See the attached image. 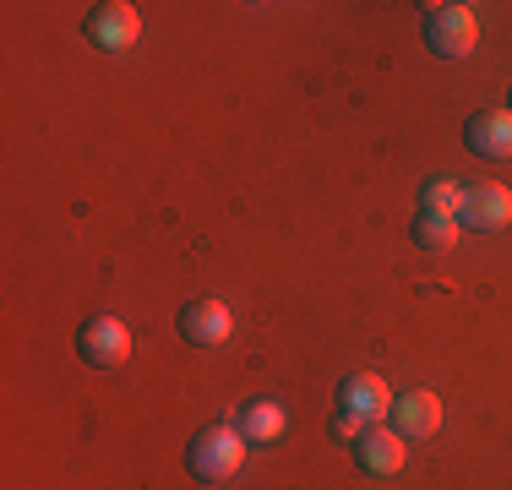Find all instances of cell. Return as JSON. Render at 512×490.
<instances>
[{"label":"cell","mask_w":512,"mask_h":490,"mask_svg":"<svg viewBox=\"0 0 512 490\" xmlns=\"http://www.w3.org/2000/svg\"><path fill=\"white\" fill-rule=\"evenodd\" d=\"M404 452H409L404 436H398L393 425H382V420L365 425L360 441H355V463L365 474H398V469H404Z\"/></svg>","instance_id":"obj_7"},{"label":"cell","mask_w":512,"mask_h":490,"mask_svg":"<svg viewBox=\"0 0 512 490\" xmlns=\"http://www.w3.org/2000/svg\"><path fill=\"white\" fill-rule=\"evenodd\" d=\"M82 33H88V44L104 49V55H126V49L142 39V17H137V6H126V0H104V6L88 11Z\"/></svg>","instance_id":"obj_3"},{"label":"cell","mask_w":512,"mask_h":490,"mask_svg":"<svg viewBox=\"0 0 512 490\" xmlns=\"http://www.w3.org/2000/svg\"><path fill=\"white\" fill-rule=\"evenodd\" d=\"M420 28H425L431 55H442V60H463L474 44H480V22H474V11L458 6V0H425Z\"/></svg>","instance_id":"obj_2"},{"label":"cell","mask_w":512,"mask_h":490,"mask_svg":"<svg viewBox=\"0 0 512 490\" xmlns=\"http://www.w3.org/2000/svg\"><path fill=\"white\" fill-rule=\"evenodd\" d=\"M229 333H235V316H229L224 300H191L180 305V338L197 343V349H218Z\"/></svg>","instance_id":"obj_5"},{"label":"cell","mask_w":512,"mask_h":490,"mask_svg":"<svg viewBox=\"0 0 512 490\" xmlns=\"http://www.w3.org/2000/svg\"><path fill=\"white\" fill-rule=\"evenodd\" d=\"M365 425H371V420H360L355 409H333V420H327V431H333V436H344V441H360V431H365Z\"/></svg>","instance_id":"obj_14"},{"label":"cell","mask_w":512,"mask_h":490,"mask_svg":"<svg viewBox=\"0 0 512 490\" xmlns=\"http://www.w3.org/2000/svg\"><path fill=\"white\" fill-rule=\"evenodd\" d=\"M463 142L480 158H512V109H480V115H469Z\"/></svg>","instance_id":"obj_8"},{"label":"cell","mask_w":512,"mask_h":490,"mask_svg":"<svg viewBox=\"0 0 512 490\" xmlns=\"http://www.w3.org/2000/svg\"><path fill=\"white\" fill-rule=\"evenodd\" d=\"M77 354L93 365V371H120L131 360V333L120 316H88L77 333Z\"/></svg>","instance_id":"obj_4"},{"label":"cell","mask_w":512,"mask_h":490,"mask_svg":"<svg viewBox=\"0 0 512 490\" xmlns=\"http://www.w3.org/2000/svg\"><path fill=\"white\" fill-rule=\"evenodd\" d=\"M338 409H355L360 420H382V414H393V392H387V382L382 376H349L344 387H338Z\"/></svg>","instance_id":"obj_10"},{"label":"cell","mask_w":512,"mask_h":490,"mask_svg":"<svg viewBox=\"0 0 512 490\" xmlns=\"http://www.w3.org/2000/svg\"><path fill=\"white\" fill-rule=\"evenodd\" d=\"M507 98H512V88H507ZM507 109H512V104H507Z\"/></svg>","instance_id":"obj_15"},{"label":"cell","mask_w":512,"mask_h":490,"mask_svg":"<svg viewBox=\"0 0 512 490\" xmlns=\"http://www.w3.org/2000/svg\"><path fill=\"white\" fill-rule=\"evenodd\" d=\"M246 447H251V441L240 436V425H207V431H197V436H191V447H186L191 480H202V485L235 480L240 463H246Z\"/></svg>","instance_id":"obj_1"},{"label":"cell","mask_w":512,"mask_h":490,"mask_svg":"<svg viewBox=\"0 0 512 490\" xmlns=\"http://www.w3.org/2000/svg\"><path fill=\"white\" fill-rule=\"evenodd\" d=\"M240 436H246L251 447L278 441V436H284V409H278V403H267V398L246 403V409H240Z\"/></svg>","instance_id":"obj_11"},{"label":"cell","mask_w":512,"mask_h":490,"mask_svg":"<svg viewBox=\"0 0 512 490\" xmlns=\"http://www.w3.org/2000/svg\"><path fill=\"white\" fill-rule=\"evenodd\" d=\"M458 218H442V213H420L414 218V245L420 251H447V245H458Z\"/></svg>","instance_id":"obj_12"},{"label":"cell","mask_w":512,"mask_h":490,"mask_svg":"<svg viewBox=\"0 0 512 490\" xmlns=\"http://www.w3.org/2000/svg\"><path fill=\"white\" fill-rule=\"evenodd\" d=\"M458 224L463 229H480V235L512 224V191L507 186H469V191H463V207H458Z\"/></svg>","instance_id":"obj_6"},{"label":"cell","mask_w":512,"mask_h":490,"mask_svg":"<svg viewBox=\"0 0 512 490\" xmlns=\"http://www.w3.org/2000/svg\"><path fill=\"white\" fill-rule=\"evenodd\" d=\"M458 207H463V186H458V180H425V186H420V213L458 218Z\"/></svg>","instance_id":"obj_13"},{"label":"cell","mask_w":512,"mask_h":490,"mask_svg":"<svg viewBox=\"0 0 512 490\" xmlns=\"http://www.w3.org/2000/svg\"><path fill=\"white\" fill-rule=\"evenodd\" d=\"M436 425H442V398L436 392H404V398H393V431L404 441L436 436Z\"/></svg>","instance_id":"obj_9"}]
</instances>
